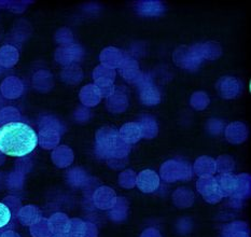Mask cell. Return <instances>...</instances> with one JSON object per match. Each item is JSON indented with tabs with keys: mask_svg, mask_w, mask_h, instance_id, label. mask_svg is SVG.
I'll return each instance as SVG.
<instances>
[{
	"mask_svg": "<svg viewBox=\"0 0 251 237\" xmlns=\"http://www.w3.org/2000/svg\"><path fill=\"white\" fill-rule=\"evenodd\" d=\"M37 145L38 136L28 124L12 121L0 128V152L5 156L25 157L34 151Z\"/></svg>",
	"mask_w": 251,
	"mask_h": 237,
	"instance_id": "1",
	"label": "cell"
},
{
	"mask_svg": "<svg viewBox=\"0 0 251 237\" xmlns=\"http://www.w3.org/2000/svg\"><path fill=\"white\" fill-rule=\"evenodd\" d=\"M13 214L8 204L0 202V232L7 229L12 221Z\"/></svg>",
	"mask_w": 251,
	"mask_h": 237,
	"instance_id": "3",
	"label": "cell"
},
{
	"mask_svg": "<svg viewBox=\"0 0 251 237\" xmlns=\"http://www.w3.org/2000/svg\"><path fill=\"white\" fill-rule=\"evenodd\" d=\"M138 12L144 15H159L162 12H164V8L162 7L160 2H153V1H141L137 5Z\"/></svg>",
	"mask_w": 251,
	"mask_h": 237,
	"instance_id": "2",
	"label": "cell"
}]
</instances>
